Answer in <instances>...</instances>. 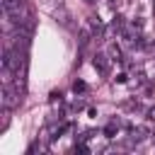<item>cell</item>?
<instances>
[{"label": "cell", "mask_w": 155, "mask_h": 155, "mask_svg": "<svg viewBox=\"0 0 155 155\" xmlns=\"http://www.w3.org/2000/svg\"><path fill=\"white\" fill-rule=\"evenodd\" d=\"M0 97H2L0 102H2V109H5V111H7V109H15V107L19 104V92H17L10 82L2 85V94H0Z\"/></svg>", "instance_id": "6da1fadb"}, {"label": "cell", "mask_w": 155, "mask_h": 155, "mask_svg": "<svg viewBox=\"0 0 155 155\" xmlns=\"http://www.w3.org/2000/svg\"><path fill=\"white\" fill-rule=\"evenodd\" d=\"M92 65L97 68V73H99V75H107V73H109V58H107L104 53H97V56H94V61H92Z\"/></svg>", "instance_id": "7a4b0ae2"}, {"label": "cell", "mask_w": 155, "mask_h": 155, "mask_svg": "<svg viewBox=\"0 0 155 155\" xmlns=\"http://www.w3.org/2000/svg\"><path fill=\"white\" fill-rule=\"evenodd\" d=\"M116 128H119V121H116V119H114V121H111V124H109V126H107V128H104V133H107V138H111V136H114V133H116Z\"/></svg>", "instance_id": "3957f363"}, {"label": "cell", "mask_w": 155, "mask_h": 155, "mask_svg": "<svg viewBox=\"0 0 155 155\" xmlns=\"http://www.w3.org/2000/svg\"><path fill=\"white\" fill-rule=\"evenodd\" d=\"M109 56H111L114 61H121V51H119V46H111V48H109Z\"/></svg>", "instance_id": "277c9868"}, {"label": "cell", "mask_w": 155, "mask_h": 155, "mask_svg": "<svg viewBox=\"0 0 155 155\" xmlns=\"http://www.w3.org/2000/svg\"><path fill=\"white\" fill-rule=\"evenodd\" d=\"M73 90H75V92H85V90H87V85H85V82H80V80H78V82H75V85H73Z\"/></svg>", "instance_id": "5b68a950"}, {"label": "cell", "mask_w": 155, "mask_h": 155, "mask_svg": "<svg viewBox=\"0 0 155 155\" xmlns=\"http://www.w3.org/2000/svg\"><path fill=\"white\" fill-rule=\"evenodd\" d=\"M73 109H75V111H80V109H85V102H82V99H78V102L73 104Z\"/></svg>", "instance_id": "8992f818"}, {"label": "cell", "mask_w": 155, "mask_h": 155, "mask_svg": "<svg viewBox=\"0 0 155 155\" xmlns=\"http://www.w3.org/2000/svg\"><path fill=\"white\" fill-rule=\"evenodd\" d=\"M126 109H136V111H138L140 104H138V102H126Z\"/></svg>", "instance_id": "52a82bcc"}, {"label": "cell", "mask_w": 155, "mask_h": 155, "mask_svg": "<svg viewBox=\"0 0 155 155\" xmlns=\"http://www.w3.org/2000/svg\"><path fill=\"white\" fill-rule=\"evenodd\" d=\"M87 44V31H80V46Z\"/></svg>", "instance_id": "ba28073f"}, {"label": "cell", "mask_w": 155, "mask_h": 155, "mask_svg": "<svg viewBox=\"0 0 155 155\" xmlns=\"http://www.w3.org/2000/svg\"><path fill=\"white\" fill-rule=\"evenodd\" d=\"M51 102H61V92H51Z\"/></svg>", "instance_id": "9c48e42d"}, {"label": "cell", "mask_w": 155, "mask_h": 155, "mask_svg": "<svg viewBox=\"0 0 155 155\" xmlns=\"http://www.w3.org/2000/svg\"><path fill=\"white\" fill-rule=\"evenodd\" d=\"M148 119H150V121H155V107H150V109H148Z\"/></svg>", "instance_id": "30bf717a"}, {"label": "cell", "mask_w": 155, "mask_h": 155, "mask_svg": "<svg viewBox=\"0 0 155 155\" xmlns=\"http://www.w3.org/2000/svg\"><path fill=\"white\" fill-rule=\"evenodd\" d=\"M75 150H78V153H87V145H82V143H80V145H75Z\"/></svg>", "instance_id": "8fae6325"}, {"label": "cell", "mask_w": 155, "mask_h": 155, "mask_svg": "<svg viewBox=\"0 0 155 155\" xmlns=\"http://www.w3.org/2000/svg\"><path fill=\"white\" fill-rule=\"evenodd\" d=\"M87 2H94V0H87Z\"/></svg>", "instance_id": "7c38bea8"}]
</instances>
